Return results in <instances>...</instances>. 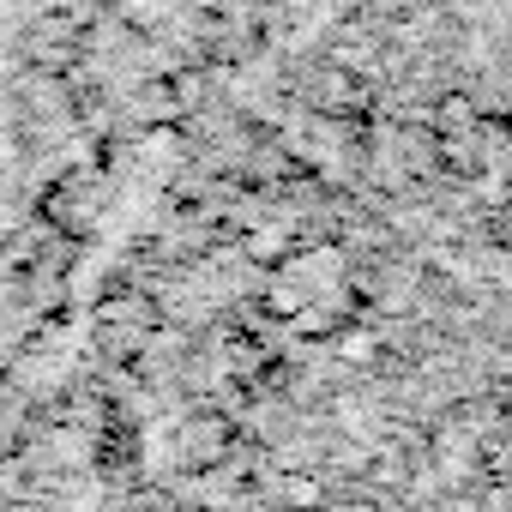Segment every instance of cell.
I'll return each mask as SVG.
<instances>
[{
    "label": "cell",
    "mask_w": 512,
    "mask_h": 512,
    "mask_svg": "<svg viewBox=\"0 0 512 512\" xmlns=\"http://www.w3.org/2000/svg\"><path fill=\"white\" fill-rule=\"evenodd\" d=\"M229 416H217V410H205V416H193L187 428H181V440H187V464L193 470H217V464H229Z\"/></svg>",
    "instance_id": "6da1fadb"
},
{
    "label": "cell",
    "mask_w": 512,
    "mask_h": 512,
    "mask_svg": "<svg viewBox=\"0 0 512 512\" xmlns=\"http://www.w3.org/2000/svg\"><path fill=\"white\" fill-rule=\"evenodd\" d=\"M278 494H284V506H296V512H326V506H332V500H326V488H320L314 476H302V470H296V476H284V482H278Z\"/></svg>",
    "instance_id": "7a4b0ae2"
},
{
    "label": "cell",
    "mask_w": 512,
    "mask_h": 512,
    "mask_svg": "<svg viewBox=\"0 0 512 512\" xmlns=\"http://www.w3.org/2000/svg\"><path fill=\"white\" fill-rule=\"evenodd\" d=\"M338 356H344L350 368H374V362H380V350H374V338H368L362 326H344V332H338Z\"/></svg>",
    "instance_id": "3957f363"
},
{
    "label": "cell",
    "mask_w": 512,
    "mask_h": 512,
    "mask_svg": "<svg viewBox=\"0 0 512 512\" xmlns=\"http://www.w3.org/2000/svg\"><path fill=\"white\" fill-rule=\"evenodd\" d=\"M320 109L332 115V109H356V85H350V73H326V85H320Z\"/></svg>",
    "instance_id": "277c9868"
},
{
    "label": "cell",
    "mask_w": 512,
    "mask_h": 512,
    "mask_svg": "<svg viewBox=\"0 0 512 512\" xmlns=\"http://www.w3.org/2000/svg\"><path fill=\"white\" fill-rule=\"evenodd\" d=\"M326 512H374L368 500H338V506H326Z\"/></svg>",
    "instance_id": "5b68a950"
},
{
    "label": "cell",
    "mask_w": 512,
    "mask_h": 512,
    "mask_svg": "<svg viewBox=\"0 0 512 512\" xmlns=\"http://www.w3.org/2000/svg\"><path fill=\"white\" fill-rule=\"evenodd\" d=\"M500 241H506V247H512V205H506V211H500Z\"/></svg>",
    "instance_id": "8992f818"
}]
</instances>
